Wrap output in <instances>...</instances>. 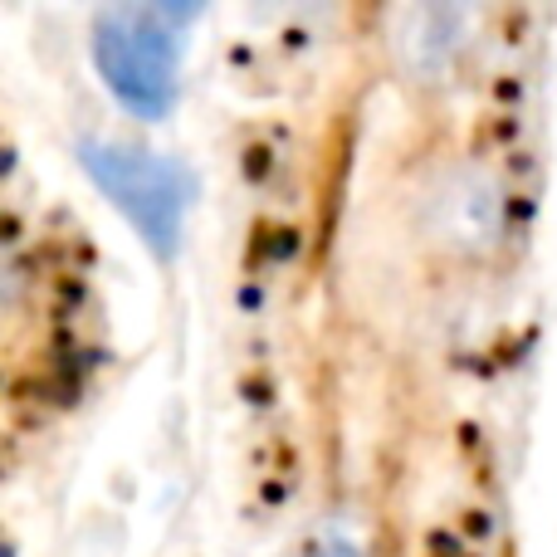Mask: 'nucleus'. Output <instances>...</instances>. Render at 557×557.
Returning a JSON list of instances; mask_svg holds the SVG:
<instances>
[{
	"label": "nucleus",
	"instance_id": "7ed1b4c3",
	"mask_svg": "<svg viewBox=\"0 0 557 557\" xmlns=\"http://www.w3.org/2000/svg\"><path fill=\"white\" fill-rule=\"evenodd\" d=\"M94 64L127 113L166 117L182 69V35L152 5H117L94 20Z\"/></svg>",
	"mask_w": 557,
	"mask_h": 557
},
{
	"label": "nucleus",
	"instance_id": "20e7f679",
	"mask_svg": "<svg viewBox=\"0 0 557 557\" xmlns=\"http://www.w3.org/2000/svg\"><path fill=\"white\" fill-rule=\"evenodd\" d=\"M465 29L470 15L450 5H421L406 10L401 29H396V64L411 84H441L465 54Z\"/></svg>",
	"mask_w": 557,
	"mask_h": 557
},
{
	"label": "nucleus",
	"instance_id": "f257e3e1",
	"mask_svg": "<svg viewBox=\"0 0 557 557\" xmlns=\"http://www.w3.org/2000/svg\"><path fill=\"white\" fill-rule=\"evenodd\" d=\"M411 235L441 264H484L509 235V182L484 157H445L411 191Z\"/></svg>",
	"mask_w": 557,
	"mask_h": 557
},
{
	"label": "nucleus",
	"instance_id": "f03ea898",
	"mask_svg": "<svg viewBox=\"0 0 557 557\" xmlns=\"http://www.w3.org/2000/svg\"><path fill=\"white\" fill-rule=\"evenodd\" d=\"M78 162L94 176V186L108 196L113 211L143 235V245L157 260H172L182 250V225L186 206H191V182L176 162L147 152L133 143H113V137H88L78 143Z\"/></svg>",
	"mask_w": 557,
	"mask_h": 557
}]
</instances>
